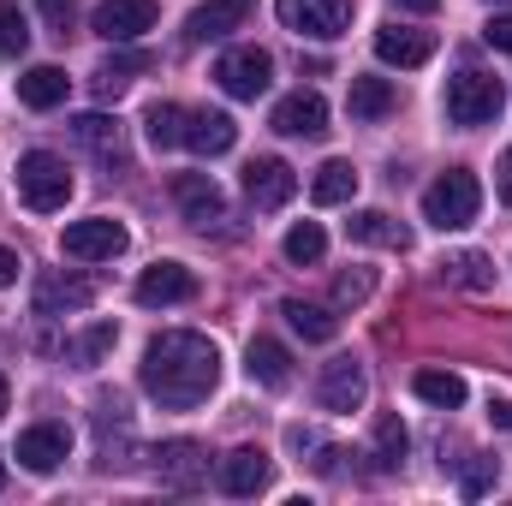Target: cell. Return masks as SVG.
<instances>
[{
	"label": "cell",
	"mask_w": 512,
	"mask_h": 506,
	"mask_svg": "<svg viewBox=\"0 0 512 506\" xmlns=\"http://www.w3.org/2000/svg\"><path fill=\"white\" fill-rule=\"evenodd\" d=\"M185 126H191V114L173 108V102H155V108L143 114V131H149L155 149H179V143H185Z\"/></svg>",
	"instance_id": "cell-30"
},
{
	"label": "cell",
	"mask_w": 512,
	"mask_h": 506,
	"mask_svg": "<svg viewBox=\"0 0 512 506\" xmlns=\"http://www.w3.org/2000/svg\"><path fill=\"white\" fill-rule=\"evenodd\" d=\"M245 18H251L245 0H209V6H197V12L185 18V36H191V42H221V36H233Z\"/></svg>",
	"instance_id": "cell-19"
},
{
	"label": "cell",
	"mask_w": 512,
	"mask_h": 506,
	"mask_svg": "<svg viewBox=\"0 0 512 506\" xmlns=\"http://www.w3.org/2000/svg\"><path fill=\"white\" fill-rule=\"evenodd\" d=\"M245 370H251L256 387H286V381H292V352H286L280 340L256 334V340H251V352H245Z\"/></svg>",
	"instance_id": "cell-22"
},
{
	"label": "cell",
	"mask_w": 512,
	"mask_h": 506,
	"mask_svg": "<svg viewBox=\"0 0 512 506\" xmlns=\"http://www.w3.org/2000/svg\"><path fill=\"white\" fill-rule=\"evenodd\" d=\"M364 393H370V370H364L358 358H328V364H322V381H316L322 411H358Z\"/></svg>",
	"instance_id": "cell-9"
},
{
	"label": "cell",
	"mask_w": 512,
	"mask_h": 506,
	"mask_svg": "<svg viewBox=\"0 0 512 506\" xmlns=\"http://www.w3.org/2000/svg\"><path fill=\"white\" fill-rule=\"evenodd\" d=\"M477 209H483V185H477V173H465V167H447V173L423 191V221L441 227V233L471 227Z\"/></svg>",
	"instance_id": "cell-2"
},
{
	"label": "cell",
	"mask_w": 512,
	"mask_h": 506,
	"mask_svg": "<svg viewBox=\"0 0 512 506\" xmlns=\"http://www.w3.org/2000/svg\"><path fill=\"white\" fill-rule=\"evenodd\" d=\"M280 316L292 322V334H304V340H316V346H328V340L340 334V316H334V310H322V304H304V298H286V304H280Z\"/></svg>",
	"instance_id": "cell-28"
},
{
	"label": "cell",
	"mask_w": 512,
	"mask_h": 506,
	"mask_svg": "<svg viewBox=\"0 0 512 506\" xmlns=\"http://www.w3.org/2000/svg\"><path fill=\"white\" fill-rule=\"evenodd\" d=\"M155 18H161L155 0H102L96 18H90V30L102 42H137L143 30H155Z\"/></svg>",
	"instance_id": "cell-8"
},
{
	"label": "cell",
	"mask_w": 512,
	"mask_h": 506,
	"mask_svg": "<svg viewBox=\"0 0 512 506\" xmlns=\"http://www.w3.org/2000/svg\"><path fill=\"white\" fill-rule=\"evenodd\" d=\"M346 233H352L358 245H376V251H411V233H405L387 209H358V215L346 221Z\"/></svg>",
	"instance_id": "cell-20"
},
{
	"label": "cell",
	"mask_w": 512,
	"mask_h": 506,
	"mask_svg": "<svg viewBox=\"0 0 512 506\" xmlns=\"http://www.w3.org/2000/svg\"><path fill=\"white\" fill-rule=\"evenodd\" d=\"M268 126L280 131V137H328V102L316 96V90H298V96H286V102H274V120Z\"/></svg>",
	"instance_id": "cell-15"
},
{
	"label": "cell",
	"mask_w": 512,
	"mask_h": 506,
	"mask_svg": "<svg viewBox=\"0 0 512 506\" xmlns=\"http://www.w3.org/2000/svg\"><path fill=\"white\" fill-rule=\"evenodd\" d=\"M6 405H12V387H6V376H0V417H6Z\"/></svg>",
	"instance_id": "cell-44"
},
{
	"label": "cell",
	"mask_w": 512,
	"mask_h": 506,
	"mask_svg": "<svg viewBox=\"0 0 512 506\" xmlns=\"http://www.w3.org/2000/svg\"><path fill=\"white\" fill-rule=\"evenodd\" d=\"M173 197H179L185 221H191V227H203V233L227 221V197H221V185H215L209 173H179V179H173Z\"/></svg>",
	"instance_id": "cell-11"
},
{
	"label": "cell",
	"mask_w": 512,
	"mask_h": 506,
	"mask_svg": "<svg viewBox=\"0 0 512 506\" xmlns=\"http://www.w3.org/2000/svg\"><path fill=\"white\" fill-rule=\"evenodd\" d=\"M66 453H72V435H66L60 423H36V429L18 435V453H12V459H18L30 477H48V471L66 465Z\"/></svg>",
	"instance_id": "cell-12"
},
{
	"label": "cell",
	"mask_w": 512,
	"mask_h": 506,
	"mask_svg": "<svg viewBox=\"0 0 512 506\" xmlns=\"http://www.w3.org/2000/svg\"><path fill=\"white\" fill-rule=\"evenodd\" d=\"M441 274L453 280V286H465V292H489L495 286V268H489V256L483 251H459L441 262Z\"/></svg>",
	"instance_id": "cell-31"
},
{
	"label": "cell",
	"mask_w": 512,
	"mask_h": 506,
	"mask_svg": "<svg viewBox=\"0 0 512 506\" xmlns=\"http://www.w3.org/2000/svg\"><path fill=\"white\" fill-rule=\"evenodd\" d=\"M411 393L423 399V405H435V411H459L465 405V376H453V370H417L411 376Z\"/></svg>",
	"instance_id": "cell-26"
},
{
	"label": "cell",
	"mask_w": 512,
	"mask_h": 506,
	"mask_svg": "<svg viewBox=\"0 0 512 506\" xmlns=\"http://www.w3.org/2000/svg\"><path fill=\"white\" fill-rule=\"evenodd\" d=\"M346 108H352V120L376 126V120H387V114L399 108V96H393V84H387V78H352V90H346Z\"/></svg>",
	"instance_id": "cell-24"
},
{
	"label": "cell",
	"mask_w": 512,
	"mask_h": 506,
	"mask_svg": "<svg viewBox=\"0 0 512 506\" xmlns=\"http://www.w3.org/2000/svg\"><path fill=\"white\" fill-rule=\"evenodd\" d=\"M137 381H143V393H149L161 411H191V405H203V399L215 393V381H221V352H215V340H203V334H191V328L155 334L149 352H143V364H137Z\"/></svg>",
	"instance_id": "cell-1"
},
{
	"label": "cell",
	"mask_w": 512,
	"mask_h": 506,
	"mask_svg": "<svg viewBox=\"0 0 512 506\" xmlns=\"http://www.w3.org/2000/svg\"><path fill=\"white\" fill-rule=\"evenodd\" d=\"M501 108H507V90H501V78H489V72H459L453 84H447V120L465 131L477 126H495L501 120Z\"/></svg>",
	"instance_id": "cell-3"
},
{
	"label": "cell",
	"mask_w": 512,
	"mask_h": 506,
	"mask_svg": "<svg viewBox=\"0 0 512 506\" xmlns=\"http://www.w3.org/2000/svg\"><path fill=\"white\" fill-rule=\"evenodd\" d=\"M149 66H155V60H149L143 48H120V54H108V60L96 66V78H90V84H96V96H102V102H114L131 78H137V72H149Z\"/></svg>",
	"instance_id": "cell-23"
},
{
	"label": "cell",
	"mask_w": 512,
	"mask_h": 506,
	"mask_svg": "<svg viewBox=\"0 0 512 506\" xmlns=\"http://www.w3.org/2000/svg\"><path fill=\"white\" fill-rule=\"evenodd\" d=\"M185 298H197V274L185 262H155L137 274V304L155 310V304H185Z\"/></svg>",
	"instance_id": "cell-16"
},
{
	"label": "cell",
	"mask_w": 512,
	"mask_h": 506,
	"mask_svg": "<svg viewBox=\"0 0 512 506\" xmlns=\"http://www.w3.org/2000/svg\"><path fill=\"white\" fill-rule=\"evenodd\" d=\"M233 143H239L233 114H191V126H185V149H197V155H227Z\"/></svg>",
	"instance_id": "cell-25"
},
{
	"label": "cell",
	"mask_w": 512,
	"mask_h": 506,
	"mask_svg": "<svg viewBox=\"0 0 512 506\" xmlns=\"http://www.w3.org/2000/svg\"><path fill=\"white\" fill-rule=\"evenodd\" d=\"M489 423H501V429H512V399H489Z\"/></svg>",
	"instance_id": "cell-42"
},
{
	"label": "cell",
	"mask_w": 512,
	"mask_h": 506,
	"mask_svg": "<svg viewBox=\"0 0 512 506\" xmlns=\"http://www.w3.org/2000/svg\"><path fill=\"white\" fill-rule=\"evenodd\" d=\"M0 489H6V465H0Z\"/></svg>",
	"instance_id": "cell-45"
},
{
	"label": "cell",
	"mask_w": 512,
	"mask_h": 506,
	"mask_svg": "<svg viewBox=\"0 0 512 506\" xmlns=\"http://www.w3.org/2000/svg\"><path fill=\"white\" fill-rule=\"evenodd\" d=\"M114 340H120V328H114V322H90V328L72 340V364H78V370H96V364L114 352Z\"/></svg>",
	"instance_id": "cell-33"
},
{
	"label": "cell",
	"mask_w": 512,
	"mask_h": 506,
	"mask_svg": "<svg viewBox=\"0 0 512 506\" xmlns=\"http://www.w3.org/2000/svg\"><path fill=\"white\" fill-rule=\"evenodd\" d=\"M405 447H411L405 423H399V417H376V447H370L376 471H399V465H405Z\"/></svg>",
	"instance_id": "cell-32"
},
{
	"label": "cell",
	"mask_w": 512,
	"mask_h": 506,
	"mask_svg": "<svg viewBox=\"0 0 512 506\" xmlns=\"http://www.w3.org/2000/svg\"><path fill=\"white\" fill-rule=\"evenodd\" d=\"M24 48H30V18H24V6H18V0H0V54L18 60Z\"/></svg>",
	"instance_id": "cell-34"
},
{
	"label": "cell",
	"mask_w": 512,
	"mask_h": 506,
	"mask_svg": "<svg viewBox=\"0 0 512 506\" xmlns=\"http://www.w3.org/2000/svg\"><path fill=\"white\" fill-rule=\"evenodd\" d=\"M215 84L233 96V102H256L268 84H274V60L262 48H227L215 60Z\"/></svg>",
	"instance_id": "cell-6"
},
{
	"label": "cell",
	"mask_w": 512,
	"mask_h": 506,
	"mask_svg": "<svg viewBox=\"0 0 512 506\" xmlns=\"http://www.w3.org/2000/svg\"><path fill=\"white\" fill-rule=\"evenodd\" d=\"M495 191H501V203L512 209V149L501 155V167H495Z\"/></svg>",
	"instance_id": "cell-40"
},
{
	"label": "cell",
	"mask_w": 512,
	"mask_h": 506,
	"mask_svg": "<svg viewBox=\"0 0 512 506\" xmlns=\"http://www.w3.org/2000/svg\"><path fill=\"white\" fill-rule=\"evenodd\" d=\"M18 197H24L36 215L66 209V197H72V167H66L60 155H48V149L18 155Z\"/></svg>",
	"instance_id": "cell-4"
},
{
	"label": "cell",
	"mask_w": 512,
	"mask_h": 506,
	"mask_svg": "<svg viewBox=\"0 0 512 506\" xmlns=\"http://www.w3.org/2000/svg\"><path fill=\"white\" fill-rule=\"evenodd\" d=\"M155 477H161L167 489H203L209 453H203L197 441H161V447H155Z\"/></svg>",
	"instance_id": "cell-13"
},
{
	"label": "cell",
	"mask_w": 512,
	"mask_h": 506,
	"mask_svg": "<svg viewBox=\"0 0 512 506\" xmlns=\"http://www.w3.org/2000/svg\"><path fill=\"white\" fill-rule=\"evenodd\" d=\"M393 6H399V12H435L441 0H393Z\"/></svg>",
	"instance_id": "cell-43"
},
{
	"label": "cell",
	"mask_w": 512,
	"mask_h": 506,
	"mask_svg": "<svg viewBox=\"0 0 512 506\" xmlns=\"http://www.w3.org/2000/svg\"><path fill=\"white\" fill-rule=\"evenodd\" d=\"M245 197H251L256 209H286L298 197V173L280 155H256L251 167H245Z\"/></svg>",
	"instance_id": "cell-10"
},
{
	"label": "cell",
	"mask_w": 512,
	"mask_h": 506,
	"mask_svg": "<svg viewBox=\"0 0 512 506\" xmlns=\"http://www.w3.org/2000/svg\"><path fill=\"white\" fill-rule=\"evenodd\" d=\"M96 286L78 274H42L36 280V316H66V310H90Z\"/></svg>",
	"instance_id": "cell-18"
},
{
	"label": "cell",
	"mask_w": 512,
	"mask_h": 506,
	"mask_svg": "<svg viewBox=\"0 0 512 506\" xmlns=\"http://www.w3.org/2000/svg\"><path fill=\"white\" fill-rule=\"evenodd\" d=\"M274 12L292 36H310V42H334L352 30V0H274Z\"/></svg>",
	"instance_id": "cell-5"
},
{
	"label": "cell",
	"mask_w": 512,
	"mask_h": 506,
	"mask_svg": "<svg viewBox=\"0 0 512 506\" xmlns=\"http://www.w3.org/2000/svg\"><path fill=\"white\" fill-rule=\"evenodd\" d=\"M370 286H376V274H370V268L340 274V280H334V304H364V298H370Z\"/></svg>",
	"instance_id": "cell-36"
},
{
	"label": "cell",
	"mask_w": 512,
	"mask_h": 506,
	"mask_svg": "<svg viewBox=\"0 0 512 506\" xmlns=\"http://www.w3.org/2000/svg\"><path fill=\"white\" fill-rule=\"evenodd\" d=\"M483 42L501 48V54H512V12H495V18L483 24Z\"/></svg>",
	"instance_id": "cell-38"
},
{
	"label": "cell",
	"mask_w": 512,
	"mask_h": 506,
	"mask_svg": "<svg viewBox=\"0 0 512 506\" xmlns=\"http://www.w3.org/2000/svg\"><path fill=\"white\" fill-rule=\"evenodd\" d=\"M322 256H328V233H322L316 221H298V227L286 233V262L304 268V262H322Z\"/></svg>",
	"instance_id": "cell-35"
},
{
	"label": "cell",
	"mask_w": 512,
	"mask_h": 506,
	"mask_svg": "<svg viewBox=\"0 0 512 506\" xmlns=\"http://www.w3.org/2000/svg\"><path fill=\"white\" fill-rule=\"evenodd\" d=\"M131 245V233L114 221V215H90V221H72L66 227V239H60V251L72 256V262H114V256Z\"/></svg>",
	"instance_id": "cell-7"
},
{
	"label": "cell",
	"mask_w": 512,
	"mask_h": 506,
	"mask_svg": "<svg viewBox=\"0 0 512 506\" xmlns=\"http://www.w3.org/2000/svg\"><path fill=\"white\" fill-rule=\"evenodd\" d=\"M429 54H435V36H429V30H405V24H387V30H376V60H382V66L411 72V66H423Z\"/></svg>",
	"instance_id": "cell-17"
},
{
	"label": "cell",
	"mask_w": 512,
	"mask_h": 506,
	"mask_svg": "<svg viewBox=\"0 0 512 506\" xmlns=\"http://www.w3.org/2000/svg\"><path fill=\"white\" fill-rule=\"evenodd\" d=\"M18 268H24L18 251H6V245H0V286H18Z\"/></svg>",
	"instance_id": "cell-41"
},
{
	"label": "cell",
	"mask_w": 512,
	"mask_h": 506,
	"mask_svg": "<svg viewBox=\"0 0 512 506\" xmlns=\"http://www.w3.org/2000/svg\"><path fill=\"white\" fill-rule=\"evenodd\" d=\"M489 477H495V459H477V465H471V477H465V495H483V489H489Z\"/></svg>",
	"instance_id": "cell-39"
},
{
	"label": "cell",
	"mask_w": 512,
	"mask_h": 506,
	"mask_svg": "<svg viewBox=\"0 0 512 506\" xmlns=\"http://www.w3.org/2000/svg\"><path fill=\"white\" fill-rule=\"evenodd\" d=\"M310 197H316L322 209L352 203V197H358V167H352V161H322L316 179H310Z\"/></svg>",
	"instance_id": "cell-27"
},
{
	"label": "cell",
	"mask_w": 512,
	"mask_h": 506,
	"mask_svg": "<svg viewBox=\"0 0 512 506\" xmlns=\"http://www.w3.org/2000/svg\"><path fill=\"white\" fill-rule=\"evenodd\" d=\"M72 137H78L84 149H96L102 161H120V155H126V143H120V120H108V114H78V120H72Z\"/></svg>",
	"instance_id": "cell-29"
},
{
	"label": "cell",
	"mask_w": 512,
	"mask_h": 506,
	"mask_svg": "<svg viewBox=\"0 0 512 506\" xmlns=\"http://www.w3.org/2000/svg\"><path fill=\"white\" fill-rule=\"evenodd\" d=\"M66 90H72V78H66L60 66H30V72L18 78V102H24V108H36V114L60 108V102H66Z\"/></svg>",
	"instance_id": "cell-21"
},
{
	"label": "cell",
	"mask_w": 512,
	"mask_h": 506,
	"mask_svg": "<svg viewBox=\"0 0 512 506\" xmlns=\"http://www.w3.org/2000/svg\"><path fill=\"white\" fill-rule=\"evenodd\" d=\"M268 477H274V465H268V453L262 447H233L221 465H215V483L227 489V495H262L268 489Z\"/></svg>",
	"instance_id": "cell-14"
},
{
	"label": "cell",
	"mask_w": 512,
	"mask_h": 506,
	"mask_svg": "<svg viewBox=\"0 0 512 506\" xmlns=\"http://www.w3.org/2000/svg\"><path fill=\"white\" fill-rule=\"evenodd\" d=\"M42 6V18H48V30L54 36H66L72 30V18H78V0H36Z\"/></svg>",
	"instance_id": "cell-37"
}]
</instances>
